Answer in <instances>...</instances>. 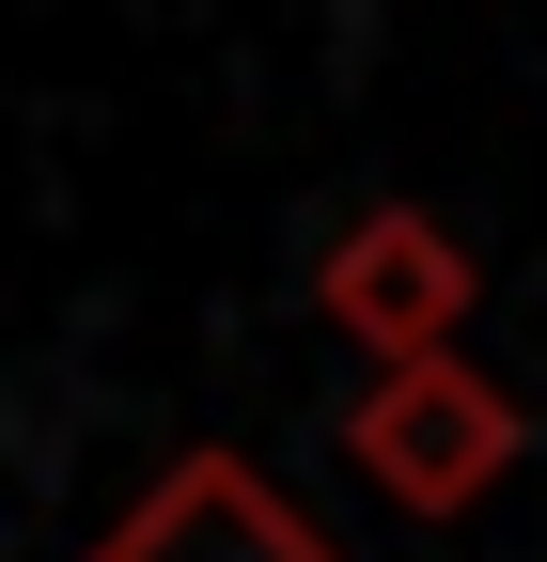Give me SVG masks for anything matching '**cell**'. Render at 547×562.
Returning <instances> with one entry per match:
<instances>
[{"instance_id": "obj_1", "label": "cell", "mask_w": 547, "mask_h": 562, "mask_svg": "<svg viewBox=\"0 0 547 562\" xmlns=\"http://www.w3.org/2000/svg\"><path fill=\"white\" fill-rule=\"evenodd\" d=\"M516 453H532L516 391L469 375V360H406V375H376L345 406V469L376 484V501H406V516H469Z\"/></svg>"}, {"instance_id": "obj_2", "label": "cell", "mask_w": 547, "mask_h": 562, "mask_svg": "<svg viewBox=\"0 0 547 562\" xmlns=\"http://www.w3.org/2000/svg\"><path fill=\"white\" fill-rule=\"evenodd\" d=\"M469 281H485V266L454 250V220H423V203H376V220H345V250L313 266V313L345 328V344H376V375H406V360H454Z\"/></svg>"}, {"instance_id": "obj_3", "label": "cell", "mask_w": 547, "mask_h": 562, "mask_svg": "<svg viewBox=\"0 0 547 562\" xmlns=\"http://www.w3.org/2000/svg\"><path fill=\"white\" fill-rule=\"evenodd\" d=\"M79 562H345V547H328L250 453H172L142 501L79 547Z\"/></svg>"}]
</instances>
